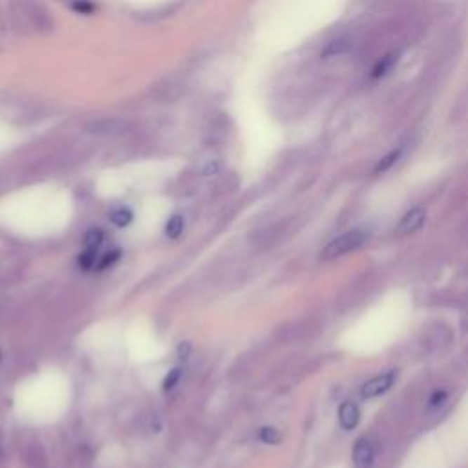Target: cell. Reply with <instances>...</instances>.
Instances as JSON below:
<instances>
[{"label":"cell","instance_id":"1","mask_svg":"<svg viewBox=\"0 0 468 468\" xmlns=\"http://www.w3.org/2000/svg\"><path fill=\"white\" fill-rule=\"evenodd\" d=\"M368 238H370V232L364 231V229H353V231L344 232V234H340V236L329 241L328 247H326L324 253H322V258L333 260L342 255H348L352 250H357L359 247L364 246Z\"/></svg>","mask_w":468,"mask_h":468},{"label":"cell","instance_id":"2","mask_svg":"<svg viewBox=\"0 0 468 468\" xmlns=\"http://www.w3.org/2000/svg\"><path fill=\"white\" fill-rule=\"evenodd\" d=\"M395 377H397V371H386L382 375H377L373 379H370L368 382L362 385L361 395L364 399H373L379 397V395L386 394L395 382Z\"/></svg>","mask_w":468,"mask_h":468},{"label":"cell","instance_id":"3","mask_svg":"<svg viewBox=\"0 0 468 468\" xmlns=\"http://www.w3.org/2000/svg\"><path fill=\"white\" fill-rule=\"evenodd\" d=\"M424 220H427V210L421 209V207H415V209L408 210V213L403 216V220L399 222L397 234L404 236V234H412V232L419 231V229L422 227Z\"/></svg>","mask_w":468,"mask_h":468},{"label":"cell","instance_id":"4","mask_svg":"<svg viewBox=\"0 0 468 468\" xmlns=\"http://www.w3.org/2000/svg\"><path fill=\"white\" fill-rule=\"evenodd\" d=\"M375 457V448L368 437H361L353 446V461L357 468H370Z\"/></svg>","mask_w":468,"mask_h":468},{"label":"cell","instance_id":"5","mask_svg":"<svg viewBox=\"0 0 468 468\" xmlns=\"http://www.w3.org/2000/svg\"><path fill=\"white\" fill-rule=\"evenodd\" d=\"M359 421H361V410H359L357 404L352 403V401H346V403L340 404L339 422L344 430L355 428L359 424Z\"/></svg>","mask_w":468,"mask_h":468},{"label":"cell","instance_id":"6","mask_svg":"<svg viewBox=\"0 0 468 468\" xmlns=\"http://www.w3.org/2000/svg\"><path fill=\"white\" fill-rule=\"evenodd\" d=\"M180 92L181 84H178L174 77H165L156 86H152V93L159 99H176Z\"/></svg>","mask_w":468,"mask_h":468},{"label":"cell","instance_id":"7","mask_svg":"<svg viewBox=\"0 0 468 468\" xmlns=\"http://www.w3.org/2000/svg\"><path fill=\"white\" fill-rule=\"evenodd\" d=\"M349 50V41H346V39H337V41H331L326 46V50L322 51V55L324 57H335V55H340V53H344V51Z\"/></svg>","mask_w":468,"mask_h":468},{"label":"cell","instance_id":"8","mask_svg":"<svg viewBox=\"0 0 468 468\" xmlns=\"http://www.w3.org/2000/svg\"><path fill=\"white\" fill-rule=\"evenodd\" d=\"M181 232H183V218H181L180 214H174L167 222V225H165V234L172 238V240H176V238H180Z\"/></svg>","mask_w":468,"mask_h":468},{"label":"cell","instance_id":"9","mask_svg":"<svg viewBox=\"0 0 468 468\" xmlns=\"http://www.w3.org/2000/svg\"><path fill=\"white\" fill-rule=\"evenodd\" d=\"M401 154H403V149L392 150V152H389L388 156H385V158H382V159H380L379 163H377V167H375V174H380V172H386V171H389V168L394 167L395 163L399 161V158H401Z\"/></svg>","mask_w":468,"mask_h":468},{"label":"cell","instance_id":"10","mask_svg":"<svg viewBox=\"0 0 468 468\" xmlns=\"http://www.w3.org/2000/svg\"><path fill=\"white\" fill-rule=\"evenodd\" d=\"M102 243V231L101 229H90L86 234H84V246L86 249L98 250Z\"/></svg>","mask_w":468,"mask_h":468},{"label":"cell","instance_id":"11","mask_svg":"<svg viewBox=\"0 0 468 468\" xmlns=\"http://www.w3.org/2000/svg\"><path fill=\"white\" fill-rule=\"evenodd\" d=\"M395 62H397V57H395L394 53H392V55H386L385 59H380L379 62H377L375 68H373V77H382L385 74H388Z\"/></svg>","mask_w":468,"mask_h":468},{"label":"cell","instance_id":"12","mask_svg":"<svg viewBox=\"0 0 468 468\" xmlns=\"http://www.w3.org/2000/svg\"><path fill=\"white\" fill-rule=\"evenodd\" d=\"M110 220L114 225H117V227H126V225L132 222V213H130L128 209H117L112 213Z\"/></svg>","mask_w":468,"mask_h":468},{"label":"cell","instance_id":"13","mask_svg":"<svg viewBox=\"0 0 468 468\" xmlns=\"http://www.w3.org/2000/svg\"><path fill=\"white\" fill-rule=\"evenodd\" d=\"M95 256H98V250L93 249H86L84 253H81L79 260H77V264H79L81 269L84 271L92 269L93 264H95Z\"/></svg>","mask_w":468,"mask_h":468},{"label":"cell","instance_id":"14","mask_svg":"<svg viewBox=\"0 0 468 468\" xmlns=\"http://www.w3.org/2000/svg\"><path fill=\"white\" fill-rule=\"evenodd\" d=\"M117 125H121L117 119H110V117H107V119H99L98 123H93L92 132L93 134H95V132H98V134H107V132H110V130Z\"/></svg>","mask_w":468,"mask_h":468},{"label":"cell","instance_id":"15","mask_svg":"<svg viewBox=\"0 0 468 468\" xmlns=\"http://www.w3.org/2000/svg\"><path fill=\"white\" fill-rule=\"evenodd\" d=\"M258 437L260 441H264L267 445H276V443H280V432L276 430V428H262Z\"/></svg>","mask_w":468,"mask_h":468},{"label":"cell","instance_id":"16","mask_svg":"<svg viewBox=\"0 0 468 468\" xmlns=\"http://www.w3.org/2000/svg\"><path fill=\"white\" fill-rule=\"evenodd\" d=\"M121 256V250L116 249V250H110V253H107V255L102 256L101 262H99V269H107V267H110V265H114L119 260Z\"/></svg>","mask_w":468,"mask_h":468},{"label":"cell","instance_id":"17","mask_svg":"<svg viewBox=\"0 0 468 468\" xmlns=\"http://www.w3.org/2000/svg\"><path fill=\"white\" fill-rule=\"evenodd\" d=\"M180 379H181V370H180V368H176V370H172L171 373H168V375H167V379H165V382H163V389H165V392H171V389L174 388V386H176L178 382H180Z\"/></svg>","mask_w":468,"mask_h":468},{"label":"cell","instance_id":"18","mask_svg":"<svg viewBox=\"0 0 468 468\" xmlns=\"http://www.w3.org/2000/svg\"><path fill=\"white\" fill-rule=\"evenodd\" d=\"M75 11H79L83 15H88L93 11V4H90L88 0H74V4H72Z\"/></svg>","mask_w":468,"mask_h":468},{"label":"cell","instance_id":"19","mask_svg":"<svg viewBox=\"0 0 468 468\" xmlns=\"http://www.w3.org/2000/svg\"><path fill=\"white\" fill-rule=\"evenodd\" d=\"M189 353H190V344L189 342H181L180 348H178V357H180L181 361H187Z\"/></svg>","mask_w":468,"mask_h":468},{"label":"cell","instance_id":"20","mask_svg":"<svg viewBox=\"0 0 468 468\" xmlns=\"http://www.w3.org/2000/svg\"><path fill=\"white\" fill-rule=\"evenodd\" d=\"M218 172V163H210V165H207V168H205V174L209 176V174H216Z\"/></svg>","mask_w":468,"mask_h":468},{"label":"cell","instance_id":"21","mask_svg":"<svg viewBox=\"0 0 468 468\" xmlns=\"http://www.w3.org/2000/svg\"><path fill=\"white\" fill-rule=\"evenodd\" d=\"M445 401V394H436V397L432 399V406H439Z\"/></svg>","mask_w":468,"mask_h":468},{"label":"cell","instance_id":"22","mask_svg":"<svg viewBox=\"0 0 468 468\" xmlns=\"http://www.w3.org/2000/svg\"><path fill=\"white\" fill-rule=\"evenodd\" d=\"M0 359H2V353H0Z\"/></svg>","mask_w":468,"mask_h":468}]
</instances>
